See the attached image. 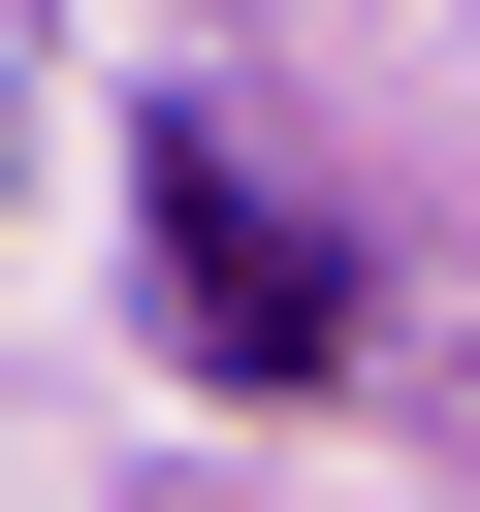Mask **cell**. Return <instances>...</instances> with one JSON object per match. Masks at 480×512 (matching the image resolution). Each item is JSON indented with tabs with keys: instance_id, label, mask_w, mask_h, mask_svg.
<instances>
[{
	"instance_id": "1",
	"label": "cell",
	"mask_w": 480,
	"mask_h": 512,
	"mask_svg": "<svg viewBox=\"0 0 480 512\" xmlns=\"http://www.w3.org/2000/svg\"><path fill=\"white\" fill-rule=\"evenodd\" d=\"M128 256H160V320H192L224 384H320V352H352V288H320V224H288V192L224 160V128H160V160H128Z\"/></svg>"
}]
</instances>
